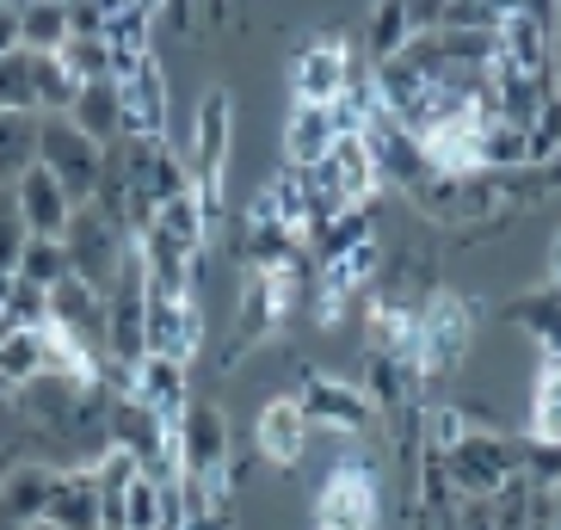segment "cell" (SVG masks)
<instances>
[{
  "label": "cell",
  "instance_id": "obj_3",
  "mask_svg": "<svg viewBox=\"0 0 561 530\" xmlns=\"http://www.w3.org/2000/svg\"><path fill=\"white\" fill-rule=\"evenodd\" d=\"M37 166H50L56 185L68 192V204L81 210V204H93V192L105 180V149L87 142L68 117H37Z\"/></svg>",
  "mask_w": 561,
  "mask_h": 530
},
{
  "label": "cell",
  "instance_id": "obj_16",
  "mask_svg": "<svg viewBox=\"0 0 561 530\" xmlns=\"http://www.w3.org/2000/svg\"><path fill=\"white\" fill-rule=\"evenodd\" d=\"M500 62L512 74H537L543 81L549 74V19H537L530 7H512L500 19Z\"/></svg>",
  "mask_w": 561,
  "mask_h": 530
},
{
  "label": "cell",
  "instance_id": "obj_39",
  "mask_svg": "<svg viewBox=\"0 0 561 530\" xmlns=\"http://www.w3.org/2000/svg\"><path fill=\"white\" fill-rule=\"evenodd\" d=\"M549 290H561V229H556V241H549Z\"/></svg>",
  "mask_w": 561,
  "mask_h": 530
},
{
  "label": "cell",
  "instance_id": "obj_8",
  "mask_svg": "<svg viewBox=\"0 0 561 530\" xmlns=\"http://www.w3.org/2000/svg\"><path fill=\"white\" fill-rule=\"evenodd\" d=\"M229 130H234V100L222 93V87H210L198 100V124H192V154H185V173H192V185H198V198L222 204L216 198V185H222V161H229Z\"/></svg>",
  "mask_w": 561,
  "mask_h": 530
},
{
  "label": "cell",
  "instance_id": "obj_5",
  "mask_svg": "<svg viewBox=\"0 0 561 530\" xmlns=\"http://www.w3.org/2000/svg\"><path fill=\"white\" fill-rule=\"evenodd\" d=\"M180 438V475L192 481H210L229 494V463H234V445H229V414L216 407V401H192L173 426Z\"/></svg>",
  "mask_w": 561,
  "mask_h": 530
},
{
  "label": "cell",
  "instance_id": "obj_22",
  "mask_svg": "<svg viewBox=\"0 0 561 530\" xmlns=\"http://www.w3.org/2000/svg\"><path fill=\"white\" fill-rule=\"evenodd\" d=\"M62 44H68V0H32L19 13V50L56 56Z\"/></svg>",
  "mask_w": 561,
  "mask_h": 530
},
{
  "label": "cell",
  "instance_id": "obj_6",
  "mask_svg": "<svg viewBox=\"0 0 561 530\" xmlns=\"http://www.w3.org/2000/svg\"><path fill=\"white\" fill-rule=\"evenodd\" d=\"M438 463H445V481L462 499H494L500 487L518 475V450H512V438H500V431H462V445L445 450Z\"/></svg>",
  "mask_w": 561,
  "mask_h": 530
},
{
  "label": "cell",
  "instance_id": "obj_42",
  "mask_svg": "<svg viewBox=\"0 0 561 530\" xmlns=\"http://www.w3.org/2000/svg\"><path fill=\"white\" fill-rule=\"evenodd\" d=\"M549 62H561V25H556V37H549Z\"/></svg>",
  "mask_w": 561,
  "mask_h": 530
},
{
  "label": "cell",
  "instance_id": "obj_40",
  "mask_svg": "<svg viewBox=\"0 0 561 530\" xmlns=\"http://www.w3.org/2000/svg\"><path fill=\"white\" fill-rule=\"evenodd\" d=\"M7 302H13V272H0V321H7Z\"/></svg>",
  "mask_w": 561,
  "mask_h": 530
},
{
  "label": "cell",
  "instance_id": "obj_13",
  "mask_svg": "<svg viewBox=\"0 0 561 530\" xmlns=\"http://www.w3.org/2000/svg\"><path fill=\"white\" fill-rule=\"evenodd\" d=\"M13 204H19V222H25V234L32 241H62L68 234V216H75V204H68V192L56 185L50 166H25L13 185Z\"/></svg>",
  "mask_w": 561,
  "mask_h": 530
},
{
  "label": "cell",
  "instance_id": "obj_17",
  "mask_svg": "<svg viewBox=\"0 0 561 530\" xmlns=\"http://www.w3.org/2000/svg\"><path fill=\"white\" fill-rule=\"evenodd\" d=\"M44 525H56V530H105L93 469H62V475L50 481V506H44Z\"/></svg>",
  "mask_w": 561,
  "mask_h": 530
},
{
  "label": "cell",
  "instance_id": "obj_32",
  "mask_svg": "<svg viewBox=\"0 0 561 530\" xmlns=\"http://www.w3.org/2000/svg\"><path fill=\"white\" fill-rule=\"evenodd\" d=\"M561 154V100H549L543 112H537V124L525 130V161L530 166H549Z\"/></svg>",
  "mask_w": 561,
  "mask_h": 530
},
{
  "label": "cell",
  "instance_id": "obj_4",
  "mask_svg": "<svg viewBox=\"0 0 561 530\" xmlns=\"http://www.w3.org/2000/svg\"><path fill=\"white\" fill-rule=\"evenodd\" d=\"M476 339V302L457 290H432L420 302V352H413V377H445Z\"/></svg>",
  "mask_w": 561,
  "mask_h": 530
},
{
  "label": "cell",
  "instance_id": "obj_14",
  "mask_svg": "<svg viewBox=\"0 0 561 530\" xmlns=\"http://www.w3.org/2000/svg\"><path fill=\"white\" fill-rule=\"evenodd\" d=\"M124 395H130L136 407H149V414L161 419V426H180V414L192 407V382H185V365L142 352V358L130 365V382H124Z\"/></svg>",
  "mask_w": 561,
  "mask_h": 530
},
{
  "label": "cell",
  "instance_id": "obj_29",
  "mask_svg": "<svg viewBox=\"0 0 561 530\" xmlns=\"http://www.w3.org/2000/svg\"><path fill=\"white\" fill-rule=\"evenodd\" d=\"M56 56H62V68H68V74H75L81 87L112 81V50H105V37H68Z\"/></svg>",
  "mask_w": 561,
  "mask_h": 530
},
{
  "label": "cell",
  "instance_id": "obj_43",
  "mask_svg": "<svg viewBox=\"0 0 561 530\" xmlns=\"http://www.w3.org/2000/svg\"><path fill=\"white\" fill-rule=\"evenodd\" d=\"M19 463V457H13V450H7V457H0V481H7V469H13Z\"/></svg>",
  "mask_w": 561,
  "mask_h": 530
},
{
  "label": "cell",
  "instance_id": "obj_27",
  "mask_svg": "<svg viewBox=\"0 0 561 530\" xmlns=\"http://www.w3.org/2000/svg\"><path fill=\"white\" fill-rule=\"evenodd\" d=\"M13 278H19V284H32V290H50V284H62V278H68L62 241H25V247H19Z\"/></svg>",
  "mask_w": 561,
  "mask_h": 530
},
{
  "label": "cell",
  "instance_id": "obj_24",
  "mask_svg": "<svg viewBox=\"0 0 561 530\" xmlns=\"http://www.w3.org/2000/svg\"><path fill=\"white\" fill-rule=\"evenodd\" d=\"M75 93H81V81L62 68V56H32V105H37V117H68Z\"/></svg>",
  "mask_w": 561,
  "mask_h": 530
},
{
  "label": "cell",
  "instance_id": "obj_11",
  "mask_svg": "<svg viewBox=\"0 0 561 530\" xmlns=\"http://www.w3.org/2000/svg\"><path fill=\"white\" fill-rule=\"evenodd\" d=\"M309 414H302V401L297 395H278V401H265L260 419H253V457L260 463H278V469H297L302 457H309Z\"/></svg>",
  "mask_w": 561,
  "mask_h": 530
},
{
  "label": "cell",
  "instance_id": "obj_45",
  "mask_svg": "<svg viewBox=\"0 0 561 530\" xmlns=\"http://www.w3.org/2000/svg\"><path fill=\"white\" fill-rule=\"evenodd\" d=\"M7 395H13V382H7V377H0V401H7Z\"/></svg>",
  "mask_w": 561,
  "mask_h": 530
},
{
  "label": "cell",
  "instance_id": "obj_15",
  "mask_svg": "<svg viewBox=\"0 0 561 530\" xmlns=\"http://www.w3.org/2000/svg\"><path fill=\"white\" fill-rule=\"evenodd\" d=\"M44 297H50V327H62L68 339L105 352V297L93 290V284H81L75 272H68V278L50 284Z\"/></svg>",
  "mask_w": 561,
  "mask_h": 530
},
{
  "label": "cell",
  "instance_id": "obj_44",
  "mask_svg": "<svg viewBox=\"0 0 561 530\" xmlns=\"http://www.w3.org/2000/svg\"><path fill=\"white\" fill-rule=\"evenodd\" d=\"M0 7H13V13H25V7H32V0H0Z\"/></svg>",
  "mask_w": 561,
  "mask_h": 530
},
{
  "label": "cell",
  "instance_id": "obj_25",
  "mask_svg": "<svg viewBox=\"0 0 561 530\" xmlns=\"http://www.w3.org/2000/svg\"><path fill=\"white\" fill-rule=\"evenodd\" d=\"M530 445H561V358H543V377L530 395Z\"/></svg>",
  "mask_w": 561,
  "mask_h": 530
},
{
  "label": "cell",
  "instance_id": "obj_37",
  "mask_svg": "<svg viewBox=\"0 0 561 530\" xmlns=\"http://www.w3.org/2000/svg\"><path fill=\"white\" fill-rule=\"evenodd\" d=\"M19 438H25V426H19V414H13V395H7V401H0V457H7V450L19 457Z\"/></svg>",
  "mask_w": 561,
  "mask_h": 530
},
{
  "label": "cell",
  "instance_id": "obj_31",
  "mask_svg": "<svg viewBox=\"0 0 561 530\" xmlns=\"http://www.w3.org/2000/svg\"><path fill=\"white\" fill-rule=\"evenodd\" d=\"M408 13H401V0H382L377 7V19H370V56L377 62H389V56H401L408 50Z\"/></svg>",
  "mask_w": 561,
  "mask_h": 530
},
{
  "label": "cell",
  "instance_id": "obj_21",
  "mask_svg": "<svg viewBox=\"0 0 561 530\" xmlns=\"http://www.w3.org/2000/svg\"><path fill=\"white\" fill-rule=\"evenodd\" d=\"M506 321L525 339H537L543 358H561V290H530V297H518Z\"/></svg>",
  "mask_w": 561,
  "mask_h": 530
},
{
  "label": "cell",
  "instance_id": "obj_33",
  "mask_svg": "<svg viewBox=\"0 0 561 530\" xmlns=\"http://www.w3.org/2000/svg\"><path fill=\"white\" fill-rule=\"evenodd\" d=\"M32 234H25V222H19V204H13V192L0 185V272H13L19 265V247H25Z\"/></svg>",
  "mask_w": 561,
  "mask_h": 530
},
{
  "label": "cell",
  "instance_id": "obj_9",
  "mask_svg": "<svg viewBox=\"0 0 561 530\" xmlns=\"http://www.w3.org/2000/svg\"><path fill=\"white\" fill-rule=\"evenodd\" d=\"M352 81V50L340 37H309L290 62V105H333Z\"/></svg>",
  "mask_w": 561,
  "mask_h": 530
},
{
  "label": "cell",
  "instance_id": "obj_28",
  "mask_svg": "<svg viewBox=\"0 0 561 530\" xmlns=\"http://www.w3.org/2000/svg\"><path fill=\"white\" fill-rule=\"evenodd\" d=\"M37 370H44V333H0V377L19 389Z\"/></svg>",
  "mask_w": 561,
  "mask_h": 530
},
{
  "label": "cell",
  "instance_id": "obj_23",
  "mask_svg": "<svg viewBox=\"0 0 561 530\" xmlns=\"http://www.w3.org/2000/svg\"><path fill=\"white\" fill-rule=\"evenodd\" d=\"M37 166V112H0V185Z\"/></svg>",
  "mask_w": 561,
  "mask_h": 530
},
{
  "label": "cell",
  "instance_id": "obj_35",
  "mask_svg": "<svg viewBox=\"0 0 561 530\" xmlns=\"http://www.w3.org/2000/svg\"><path fill=\"white\" fill-rule=\"evenodd\" d=\"M105 32V0H68V37H100Z\"/></svg>",
  "mask_w": 561,
  "mask_h": 530
},
{
  "label": "cell",
  "instance_id": "obj_2",
  "mask_svg": "<svg viewBox=\"0 0 561 530\" xmlns=\"http://www.w3.org/2000/svg\"><path fill=\"white\" fill-rule=\"evenodd\" d=\"M62 253H68V272H75L81 284H93V290L105 297V290L124 278V265L136 260V234L124 229V222H112L100 204H81V210L68 216Z\"/></svg>",
  "mask_w": 561,
  "mask_h": 530
},
{
  "label": "cell",
  "instance_id": "obj_18",
  "mask_svg": "<svg viewBox=\"0 0 561 530\" xmlns=\"http://www.w3.org/2000/svg\"><path fill=\"white\" fill-rule=\"evenodd\" d=\"M382 272V241L377 234H364V241H352L346 253H333V260H321V290H340V297H358V290H370Z\"/></svg>",
  "mask_w": 561,
  "mask_h": 530
},
{
  "label": "cell",
  "instance_id": "obj_7",
  "mask_svg": "<svg viewBox=\"0 0 561 530\" xmlns=\"http://www.w3.org/2000/svg\"><path fill=\"white\" fill-rule=\"evenodd\" d=\"M297 401H302V414H309V426L321 431V438H333V445L370 438V431H377V407H370V395L352 389V382H340V377H309L297 389Z\"/></svg>",
  "mask_w": 561,
  "mask_h": 530
},
{
  "label": "cell",
  "instance_id": "obj_19",
  "mask_svg": "<svg viewBox=\"0 0 561 530\" xmlns=\"http://www.w3.org/2000/svg\"><path fill=\"white\" fill-rule=\"evenodd\" d=\"M333 112L328 105H290V117H284V154H290V166H314L321 154L333 149Z\"/></svg>",
  "mask_w": 561,
  "mask_h": 530
},
{
  "label": "cell",
  "instance_id": "obj_38",
  "mask_svg": "<svg viewBox=\"0 0 561 530\" xmlns=\"http://www.w3.org/2000/svg\"><path fill=\"white\" fill-rule=\"evenodd\" d=\"M13 50H19V13L0 7V56H13Z\"/></svg>",
  "mask_w": 561,
  "mask_h": 530
},
{
  "label": "cell",
  "instance_id": "obj_30",
  "mask_svg": "<svg viewBox=\"0 0 561 530\" xmlns=\"http://www.w3.org/2000/svg\"><path fill=\"white\" fill-rule=\"evenodd\" d=\"M0 112H37L32 105V50L0 56Z\"/></svg>",
  "mask_w": 561,
  "mask_h": 530
},
{
  "label": "cell",
  "instance_id": "obj_20",
  "mask_svg": "<svg viewBox=\"0 0 561 530\" xmlns=\"http://www.w3.org/2000/svg\"><path fill=\"white\" fill-rule=\"evenodd\" d=\"M68 124H75L87 142H100V149L124 142V130H117V87L112 81L81 87V93H75V105H68Z\"/></svg>",
  "mask_w": 561,
  "mask_h": 530
},
{
  "label": "cell",
  "instance_id": "obj_26",
  "mask_svg": "<svg viewBox=\"0 0 561 530\" xmlns=\"http://www.w3.org/2000/svg\"><path fill=\"white\" fill-rule=\"evenodd\" d=\"M476 161H481V173H512V166H530L525 161V130H512V124L488 117V124H481V142H476Z\"/></svg>",
  "mask_w": 561,
  "mask_h": 530
},
{
  "label": "cell",
  "instance_id": "obj_41",
  "mask_svg": "<svg viewBox=\"0 0 561 530\" xmlns=\"http://www.w3.org/2000/svg\"><path fill=\"white\" fill-rule=\"evenodd\" d=\"M130 7H136V13H149V19H154V13L167 7V0H130Z\"/></svg>",
  "mask_w": 561,
  "mask_h": 530
},
{
  "label": "cell",
  "instance_id": "obj_10",
  "mask_svg": "<svg viewBox=\"0 0 561 530\" xmlns=\"http://www.w3.org/2000/svg\"><path fill=\"white\" fill-rule=\"evenodd\" d=\"M142 346L154 358H173V365H192L204 346V309L198 297H149V327H142Z\"/></svg>",
  "mask_w": 561,
  "mask_h": 530
},
{
  "label": "cell",
  "instance_id": "obj_1",
  "mask_svg": "<svg viewBox=\"0 0 561 530\" xmlns=\"http://www.w3.org/2000/svg\"><path fill=\"white\" fill-rule=\"evenodd\" d=\"M364 438H346V457L328 475L321 499H314V530H377L382 518V475L377 457L358 450Z\"/></svg>",
  "mask_w": 561,
  "mask_h": 530
},
{
  "label": "cell",
  "instance_id": "obj_34",
  "mask_svg": "<svg viewBox=\"0 0 561 530\" xmlns=\"http://www.w3.org/2000/svg\"><path fill=\"white\" fill-rule=\"evenodd\" d=\"M438 32H500V13L481 7V0H450L445 19H438Z\"/></svg>",
  "mask_w": 561,
  "mask_h": 530
},
{
  "label": "cell",
  "instance_id": "obj_36",
  "mask_svg": "<svg viewBox=\"0 0 561 530\" xmlns=\"http://www.w3.org/2000/svg\"><path fill=\"white\" fill-rule=\"evenodd\" d=\"M445 7H450V0H401V13H408V32H413V37L438 32V19H445Z\"/></svg>",
  "mask_w": 561,
  "mask_h": 530
},
{
  "label": "cell",
  "instance_id": "obj_12",
  "mask_svg": "<svg viewBox=\"0 0 561 530\" xmlns=\"http://www.w3.org/2000/svg\"><path fill=\"white\" fill-rule=\"evenodd\" d=\"M112 87H117V130L124 136H161L167 130V74L154 62V50Z\"/></svg>",
  "mask_w": 561,
  "mask_h": 530
}]
</instances>
